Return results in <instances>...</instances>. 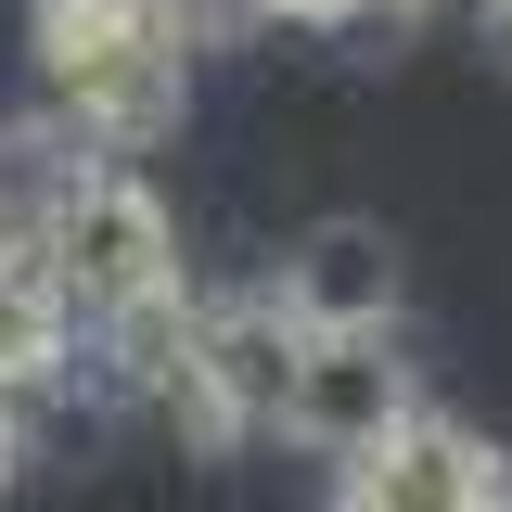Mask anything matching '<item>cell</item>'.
Instances as JSON below:
<instances>
[{
  "instance_id": "6da1fadb",
  "label": "cell",
  "mask_w": 512,
  "mask_h": 512,
  "mask_svg": "<svg viewBox=\"0 0 512 512\" xmlns=\"http://www.w3.org/2000/svg\"><path fill=\"white\" fill-rule=\"evenodd\" d=\"M26 52H39V103L52 141L128 167L141 141H167L192 103V52L154 0H26Z\"/></svg>"
},
{
  "instance_id": "7a4b0ae2",
  "label": "cell",
  "mask_w": 512,
  "mask_h": 512,
  "mask_svg": "<svg viewBox=\"0 0 512 512\" xmlns=\"http://www.w3.org/2000/svg\"><path fill=\"white\" fill-rule=\"evenodd\" d=\"M26 244H39V269L64 295V346L103 333V320H128V308H154V295H180V218L154 205L141 167H103V154H77L39 192Z\"/></svg>"
},
{
  "instance_id": "3957f363",
  "label": "cell",
  "mask_w": 512,
  "mask_h": 512,
  "mask_svg": "<svg viewBox=\"0 0 512 512\" xmlns=\"http://www.w3.org/2000/svg\"><path fill=\"white\" fill-rule=\"evenodd\" d=\"M423 397H410V359L397 333H308L295 346V384H282V436L320 448V461H359L372 436H397Z\"/></svg>"
},
{
  "instance_id": "277c9868",
  "label": "cell",
  "mask_w": 512,
  "mask_h": 512,
  "mask_svg": "<svg viewBox=\"0 0 512 512\" xmlns=\"http://www.w3.org/2000/svg\"><path fill=\"white\" fill-rule=\"evenodd\" d=\"M333 512H512V461L487 436L436 423V410H410L397 436H372L346 461V500Z\"/></svg>"
},
{
  "instance_id": "5b68a950",
  "label": "cell",
  "mask_w": 512,
  "mask_h": 512,
  "mask_svg": "<svg viewBox=\"0 0 512 512\" xmlns=\"http://www.w3.org/2000/svg\"><path fill=\"white\" fill-rule=\"evenodd\" d=\"M269 295H282L295 333H397V244H384V218H308Z\"/></svg>"
},
{
  "instance_id": "8992f818",
  "label": "cell",
  "mask_w": 512,
  "mask_h": 512,
  "mask_svg": "<svg viewBox=\"0 0 512 512\" xmlns=\"http://www.w3.org/2000/svg\"><path fill=\"white\" fill-rule=\"evenodd\" d=\"M167 26H180V52H205V39H256L269 26V0H154Z\"/></svg>"
},
{
  "instance_id": "52a82bcc",
  "label": "cell",
  "mask_w": 512,
  "mask_h": 512,
  "mask_svg": "<svg viewBox=\"0 0 512 512\" xmlns=\"http://www.w3.org/2000/svg\"><path fill=\"white\" fill-rule=\"evenodd\" d=\"M436 0H308V26H423Z\"/></svg>"
},
{
  "instance_id": "ba28073f",
  "label": "cell",
  "mask_w": 512,
  "mask_h": 512,
  "mask_svg": "<svg viewBox=\"0 0 512 512\" xmlns=\"http://www.w3.org/2000/svg\"><path fill=\"white\" fill-rule=\"evenodd\" d=\"M26 448H39V423H26V410L0 397V500H13V474H26Z\"/></svg>"
},
{
  "instance_id": "9c48e42d",
  "label": "cell",
  "mask_w": 512,
  "mask_h": 512,
  "mask_svg": "<svg viewBox=\"0 0 512 512\" xmlns=\"http://www.w3.org/2000/svg\"><path fill=\"white\" fill-rule=\"evenodd\" d=\"M474 13H487V39H500V64H512V0H474Z\"/></svg>"
}]
</instances>
